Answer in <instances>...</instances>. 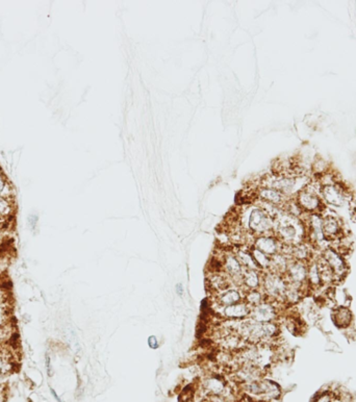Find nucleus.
Returning a JSON list of instances; mask_svg holds the SVG:
<instances>
[{"label": "nucleus", "mask_w": 356, "mask_h": 402, "mask_svg": "<svg viewBox=\"0 0 356 402\" xmlns=\"http://www.w3.org/2000/svg\"><path fill=\"white\" fill-rule=\"evenodd\" d=\"M274 235L283 245H295L303 241L306 231L301 222L292 215H276L274 217Z\"/></svg>", "instance_id": "f257e3e1"}, {"label": "nucleus", "mask_w": 356, "mask_h": 402, "mask_svg": "<svg viewBox=\"0 0 356 402\" xmlns=\"http://www.w3.org/2000/svg\"><path fill=\"white\" fill-rule=\"evenodd\" d=\"M288 284L284 275L270 271H263L262 275V291L266 296V300L274 302H283L284 294Z\"/></svg>", "instance_id": "f03ea898"}, {"label": "nucleus", "mask_w": 356, "mask_h": 402, "mask_svg": "<svg viewBox=\"0 0 356 402\" xmlns=\"http://www.w3.org/2000/svg\"><path fill=\"white\" fill-rule=\"evenodd\" d=\"M275 221L270 211L263 207H252L249 211L247 227L254 237L274 234Z\"/></svg>", "instance_id": "7ed1b4c3"}, {"label": "nucleus", "mask_w": 356, "mask_h": 402, "mask_svg": "<svg viewBox=\"0 0 356 402\" xmlns=\"http://www.w3.org/2000/svg\"><path fill=\"white\" fill-rule=\"evenodd\" d=\"M307 274H308L307 263L290 260L287 265L286 271L284 273V277L288 285L302 288L305 290L306 288L309 289L307 285Z\"/></svg>", "instance_id": "20e7f679"}, {"label": "nucleus", "mask_w": 356, "mask_h": 402, "mask_svg": "<svg viewBox=\"0 0 356 402\" xmlns=\"http://www.w3.org/2000/svg\"><path fill=\"white\" fill-rule=\"evenodd\" d=\"M222 266L223 272L227 276L232 280V282L238 287L242 288L243 284V275L245 272V268L242 266L238 258L234 253V251H228L222 258Z\"/></svg>", "instance_id": "39448f33"}, {"label": "nucleus", "mask_w": 356, "mask_h": 402, "mask_svg": "<svg viewBox=\"0 0 356 402\" xmlns=\"http://www.w3.org/2000/svg\"><path fill=\"white\" fill-rule=\"evenodd\" d=\"M277 302L265 300L261 304L251 308V313L249 318L257 322L267 323V322H276L278 318V307L276 306Z\"/></svg>", "instance_id": "423d86ee"}, {"label": "nucleus", "mask_w": 356, "mask_h": 402, "mask_svg": "<svg viewBox=\"0 0 356 402\" xmlns=\"http://www.w3.org/2000/svg\"><path fill=\"white\" fill-rule=\"evenodd\" d=\"M321 259L328 266V268L333 273L334 280L341 277V275L346 272V262L341 253L332 247H326L322 250Z\"/></svg>", "instance_id": "0eeeda50"}, {"label": "nucleus", "mask_w": 356, "mask_h": 402, "mask_svg": "<svg viewBox=\"0 0 356 402\" xmlns=\"http://www.w3.org/2000/svg\"><path fill=\"white\" fill-rule=\"evenodd\" d=\"M251 246L264 252L265 255L269 257H273L277 255V253L281 252L283 244L278 240V238L274 234H271V235L255 237Z\"/></svg>", "instance_id": "6e6552de"}, {"label": "nucleus", "mask_w": 356, "mask_h": 402, "mask_svg": "<svg viewBox=\"0 0 356 402\" xmlns=\"http://www.w3.org/2000/svg\"><path fill=\"white\" fill-rule=\"evenodd\" d=\"M298 206L308 213L318 214V211L322 209V201L313 192L308 190H302L297 197Z\"/></svg>", "instance_id": "1a4fd4ad"}, {"label": "nucleus", "mask_w": 356, "mask_h": 402, "mask_svg": "<svg viewBox=\"0 0 356 402\" xmlns=\"http://www.w3.org/2000/svg\"><path fill=\"white\" fill-rule=\"evenodd\" d=\"M321 193L323 200L333 206H342L346 202V194L341 185L326 184L322 188Z\"/></svg>", "instance_id": "9d476101"}, {"label": "nucleus", "mask_w": 356, "mask_h": 402, "mask_svg": "<svg viewBox=\"0 0 356 402\" xmlns=\"http://www.w3.org/2000/svg\"><path fill=\"white\" fill-rule=\"evenodd\" d=\"M251 308L252 307L243 300L239 303L223 307L222 314L225 318H228L230 320H243L249 318Z\"/></svg>", "instance_id": "9b49d317"}, {"label": "nucleus", "mask_w": 356, "mask_h": 402, "mask_svg": "<svg viewBox=\"0 0 356 402\" xmlns=\"http://www.w3.org/2000/svg\"><path fill=\"white\" fill-rule=\"evenodd\" d=\"M322 225L324 236L327 242L341 238L342 226L340 224V221L336 217L326 216L322 218Z\"/></svg>", "instance_id": "f8f14e48"}, {"label": "nucleus", "mask_w": 356, "mask_h": 402, "mask_svg": "<svg viewBox=\"0 0 356 402\" xmlns=\"http://www.w3.org/2000/svg\"><path fill=\"white\" fill-rule=\"evenodd\" d=\"M216 302L220 307H226L243 301V295L239 290L227 289L221 293L216 294Z\"/></svg>", "instance_id": "ddd939ff"}, {"label": "nucleus", "mask_w": 356, "mask_h": 402, "mask_svg": "<svg viewBox=\"0 0 356 402\" xmlns=\"http://www.w3.org/2000/svg\"><path fill=\"white\" fill-rule=\"evenodd\" d=\"M262 275L263 271L261 270H245L243 275V284L242 290H258L262 287Z\"/></svg>", "instance_id": "4468645a"}, {"label": "nucleus", "mask_w": 356, "mask_h": 402, "mask_svg": "<svg viewBox=\"0 0 356 402\" xmlns=\"http://www.w3.org/2000/svg\"><path fill=\"white\" fill-rule=\"evenodd\" d=\"M260 197L267 203L273 205H281L284 203V194L277 191L275 189L264 187L258 192Z\"/></svg>", "instance_id": "2eb2a0df"}, {"label": "nucleus", "mask_w": 356, "mask_h": 402, "mask_svg": "<svg viewBox=\"0 0 356 402\" xmlns=\"http://www.w3.org/2000/svg\"><path fill=\"white\" fill-rule=\"evenodd\" d=\"M307 285L310 290H316L323 286L320 275V269L317 261H312L308 264Z\"/></svg>", "instance_id": "dca6fc26"}, {"label": "nucleus", "mask_w": 356, "mask_h": 402, "mask_svg": "<svg viewBox=\"0 0 356 402\" xmlns=\"http://www.w3.org/2000/svg\"><path fill=\"white\" fill-rule=\"evenodd\" d=\"M243 299L246 303H248L251 307H254L266 300V296L262 289L258 290H249L243 291Z\"/></svg>", "instance_id": "f3484780"}, {"label": "nucleus", "mask_w": 356, "mask_h": 402, "mask_svg": "<svg viewBox=\"0 0 356 402\" xmlns=\"http://www.w3.org/2000/svg\"><path fill=\"white\" fill-rule=\"evenodd\" d=\"M351 318L352 316L350 311L345 307H339L333 313V321L337 326L341 328L348 327L351 322Z\"/></svg>", "instance_id": "a211bd4d"}, {"label": "nucleus", "mask_w": 356, "mask_h": 402, "mask_svg": "<svg viewBox=\"0 0 356 402\" xmlns=\"http://www.w3.org/2000/svg\"><path fill=\"white\" fill-rule=\"evenodd\" d=\"M250 251L252 253V257L254 259V261L256 262L257 266L260 267V269L262 271H268L270 268V264H271V257L265 255L264 252L260 251L258 249L250 246Z\"/></svg>", "instance_id": "6ab92c4d"}, {"label": "nucleus", "mask_w": 356, "mask_h": 402, "mask_svg": "<svg viewBox=\"0 0 356 402\" xmlns=\"http://www.w3.org/2000/svg\"><path fill=\"white\" fill-rule=\"evenodd\" d=\"M205 388L212 394L218 395L224 390L225 383L221 376H212L205 382Z\"/></svg>", "instance_id": "aec40b11"}, {"label": "nucleus", "mask_w": 356, "mask_h": 402, "mask_svg": "<svg viewBox=\"0 0 356 402\" xmlns=\"http://www.w3.org/2000/svg\"><path fill=\"white\" fill-rule=\"evenodd\" d=\"M148 346H149L151 349H153V350L158 349V347H159V342H158L157 337H156L155 335H150V336L148 337Z\"/></svg>", "instance_id": "412c9836"}, {"label": "nucleus", "mask_w": 356, "mask_h": 402, "mask_svg": "<svg viewBox=\"0 0 356 402\" xmlns=\"http://www.w3.org/2000/svg\"><path fill=\"white\" fill-rule=\"evenodd\" d=\"M45 364H46V370H47V374L48 376L52 375V368H51V362H50V356L48 354H46L45 356Z\"/></svg>", "instance_id": "4be33fe9"}, {"label": "nucleus", "mask_w": 356, "mask_h": 402, "mask_svg": "<svg viewBox=\"0 0 356 402\" xmlns=\"http://www.w3.org/2000/svg\"><path fill=\"white\" fill-rule=\"evenodd\" d=\"M8 209H9L8 203L5 200H3L2 198H0V215L6 214L7 211H8Z\"/></svg>", "instance_id": "5701e85b"}, {"label": "nucleus", "mask_w": 356, "mask_h": 402, "mask_svg": "<svg viewBox=\"0 0 356 402\" xmlns=\"http://www.w3.org/2000/svg\"><path fill=\"white\" fill-rule=\"evenodd\" d=\"M176 293H177L179 296H183V294H184V288H183L182 284H178V285L176 286Z\"/></svg>", "instance_id": "b1692460"}, {"label": "nucleus", "mask_w": 356, "mask_h": 402, "mask_svg": "<svg viewBox=\"0 0 356 402\" xmlns=\"http://www.w3.org/2000/svg\"><path fill=\"white\" fill-rule=\"evenodd\" d=\"M38 221V217L37 216H30L29 217V219H28V223H29V225L34 228L35 226H36V222Z\"/></svg>", "instance_id": "393cba45"}, {"label": "nucleus", "mask_w": 356, "mask_h": 402, "mask_svg": "<svg viewBox=\"0 0 356 402\" xmlns=\"http://www.w3.org/2000/svg\"><path fill=\"white\" fill-rule=\"evenodd\" d=\"M316 402H330V397L328 395H323Z\"/></svg>", "instance_id": "a878e982"}, {"label": "nucleus", "mask_w": 356, "mask_h": 402, "mask_svg": "<svg viewBox=\"0 0 356 402\" xmlns=\"http://www.w3.org/2000/svg\"><path fill=\"white\" fill-rule=\"evenodd\" d=\"M51 394L53 395V397L55 398V400H56L57 402H64V401H62V400H61V399H60V398H59V397L56 395V393H55V391H54L53 389H51Z\"/></svg>", "instance_id": "bb28decb"}, {"label": "nucleus", "mask_w": 356, "mask_h": 402, "mask_svg": "<svg viewBox=\"0 0 356 402\" xmlns=\"http://www.w3.org/2000/svg\"><path fill=\"white\" fill-rule=\"evenodd\" d=\"M4 188H5V180H4V178L2 177V175H0V192L3 191Z\"/></svg>", "instance_id": "cd10ccee"}, {"label": "nucleus", "mask_w": 356, "mask_h": 402, "mask_svg": "<svg viewBox=\"0 0 356 402\" xmlns=\"http://www.w3.org/2000/svg\"><path fill=\"white\" fill-rule=\"evenodd\" d=\"M3 369H4V362L0 359V372L3 371Z\"/></svg>", "instance_id": "c85d7f7f"}]
</instances>
